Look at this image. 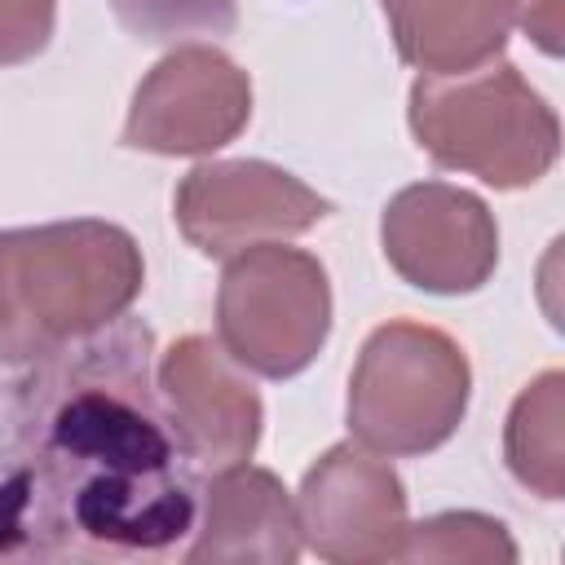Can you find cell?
<instances>
[{"mask_svg":"<svg viewBox=\"0 0 565 565\" xmlns=\"http://www.w3.org/2000/svg\"><path fill=\"white\" fill-rule=\"evenodd\" d=\"M199 521V468L154 384L141 318L57 344L0 397V561L168 556Z\"/></svg>","mask_w":565,"mask_h":565,"instance_id":"obj_1","label":"cell"},{"mask_svg":"<svg viewBox=\"0 0 565 565\" xmlns=\"http://www.w3.org/2000/svg\"><path fill=\"white\" fill-rule=\"evenodd\" d=\"M141 282V247L110 221L0 230V366H26L115 322Z\"/></svg>","mask_w":565,"mask_h":565,"instance_id":"obj_2","label":"cell"},{"mask_svg":"<svg viewBox=\"0 0 565 565\" xmlns=\"http://www.w3.org/2000/svg\"><path fill=\"white\" fill-rule=\"evenodd\" d=\"M411 132L441 168L494 190L534 185L561 150L556 110L512 62L419 75L411 88Z\"/></svg>","mask_w":565,"mask_h":565,"instance_id":"obj_3","label":"cell"},{"mask_svg":"<svg viewBox=\"0 0 565 565\" xmlns=\"http://www.w3.org/2000/svg\"><path fill=\"white\" fill-rule=\"evenodd\" d=\"M472 393L463 349L428 322L375 327L349 380V433L380 455H428L455 437Z\"/></svg>","mask_w":565,"mask_h":565,"instance_id":"obj_4","label":"cell"},{"mask_svg":"<svg viewBox=\"0 0 565 565\" xmlns=\"http://www.w3.org/2000/svg\"><path fill=\"white\" fill-rule=\"evenodd\" d=\"M331 331V282L318 256L256 243L230 256L216 287L221 349L265 380L300 375Z\"/></svg>","mask_w":565,"mask_h":565,"instance_id":"obj_5","label":"cell"},{"mask_svg":"<svg viewBox=\"0 0 565 565\" xmlns=\"http://www.w3.org/2000/svg\"><path fill=\"white\" fill-rule=\"evenodd\" d=\"M327 212L331 203L318 190L265 159H207L181 177L172 199L185 243L216 260H230L256 243L296 238Z\"/></svg>","mask_w":565,"mask_h":565,"instance_id":"obj_6","label":"cell"},{"mask_svg":"<svg viewBox=\"0 0 565 565\" xmlns=\"http://www.w3.org/2000/svg\"><path fill=\"white\" fill-rule=\"evenodd\" d=\"M252 119V79L207 44L172 49L132 93L124 146L146 154H212Z\"/></svg>","mask_w":565,"mask_h":565,"instance_id":"obj_7","label":"cell"},{"mask_svg":"<svg viewBox=\"0 0 565 565\" xmlns=\"http://www.w3.org/2000/svg\"><path fill=\"white\" fill-rule=\"evenodd\" d=\"M380 247L402 282L433 296H468L481 291L499 265V225L477 194L419 181L388 199Z\"/></svg>","mask_w":565,"mask_h":565,"instance_id":"obj_8","label":"cell"},{"mask_svg":"<svg viewBox=\"0 0 565 565\" xmlns=\"http://www.w3.org/2000/svg\"><path fill=\"white\" fill-rule=\"evenodd\" d=\"M300 543L335 565H384L402 556L406 490L402 477L371 450L340 441L300 481Z\"/></svg>","mask_w":565,"mask_h":565,"instance_id":"obj_9","label":"cell"},{"mask_svg":"<svg viewBox=\"0 0 565 565\" xmlns=\"http://www.w3.org/2000/svg\"><path fill=\"white\" fill-rule=\"evenodd\" d=\"M159 397L199 472L247 463L260 441V397L212 335H181L154 366Z\"/></svg>","mask_w":565,"mask_h":565,"instance_id":"obj_10","label":"cell"},{"mask_svg":"<svg viewBox=\"0 0 565 565\" xmlns=\"http://www.w3.org/2000/svg\"><path fill=\"white\" fill-rule=\"evenodd\" d=\"M296 503L269 468L234 463L203 490V521L181 552L190 565H291L300 556Z\"/></svg>","mask_w":565,"mask_h":565,"instance_id":"obj_11","label":"cell"},{"mask_svg":"<svg viewBox=\"0 0 565 565\" xmlns=\"http://www.w3.org/2000/svg\"><path fill=\"white\" fill-rule=\"evenodd\" d=\"M397 57L424 75H459L503 53L516 0H380Z\"/></svg>","mask_w":565,"mask_h":565,"instance_id":"obj_12","label":"cell"},{"mask_svg":"<svg viewBox=\"0 0 565 565\" xmlns=\"http://www.w3.org/2000/svg\"><path fill=\"white\" fill-rule=\"evenodd\" d=\"M503 459L512 477L539 499L565 494V375L543 371L516 402L503 428Z\"/></svg>","mask_w":565,"mask_h":565,"instance_id":"obj_13","label":"cell"},{"mask_svg":"<svg viewBox=\"0 0 565 565\" xmlns=\"http://www.w3.org/2000/svg\"><path fill=\"white\" fill-rule=\"evenodd\" d=\"M397 561H446V565H512L516 543L503 521L481 512H441L406 525Z\"/></svg>","mask_w":565,"mask_h":565,"instance_id":"obj_14","label":"cell"},{"mask_svg":"<svg viewBox=\"0 0 565 565\" xmlns=\"http://www.w3.org/2000/svg\"><path fill=\"white\" fill-rule=\"evenodd\" d=\"M119 26L146 44H177L194 35H230L238 0H110Z\"/></svg>","mask_w":565,"mask_h":565,"instance_id":"obj_15","label":"cell"},{"mask_svg":"<svg viewBox=\"0 0 565 565\" xmlns=\"http://www.w3.org/2000/svg\"><path fill=\"white\" fill-rule=\"evenodd\" d=\"M57 0H0V66L31 62L49 49Z\"/></svg>","mask_w":565,"mask_h":565,"instance_id":"obj_16","label":"cell"},{"mask_svg":"<svg viewBox=\"0 0 565 565\" xmlns=\"http://www.w3.org/2000/svg\"><path fill=\"white\" fill-rule=\"evenodd\" d=\"M521 22H525V31L543 44V53H561V18H556V0H525V13H521Z\"/></svg>","mask_w":565,"mask_h":565,"instance_id":"obj_17","label":"cell"}]
</instances>
